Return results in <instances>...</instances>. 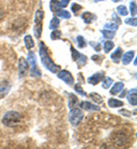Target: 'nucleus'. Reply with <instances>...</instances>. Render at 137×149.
Returning <instances> with one entry per match:
<instances>
[{"label": "nucleus", "instance_id": "nucleus-1", "mask_svg": "<svg viewBox=\"0 0 137 149\" xmlns=\"http://www.w3.org/2000/svg\"><path fill=\"white\" fill-rule=\"evenodd\" d=\"M39 55L40 60H41V63L50 72H59V70H61V67L57 65V64H55L53 62V60L50 58V56L48 55V48L46 47L45 42H42V41L39 44Z\"/></svg>", "mask_w": 137, "mask_h": 149}, {"label": "nucleus", "instance_id": "nucleus-2", "mask_svg": "<svg viewBox=\"0 0 137 149\" xmlns=\"http://www.w3.org/2000/svg\"><path fill=\"white\" fill-rule=\"evenodd\" d=\"M22 120V116L17 111H8L2 117V124L7 127H14Z\"/></svg>", "mask_w": 137, "mask_h": 149}, {"label": "nucleus", "instance_id": "nucleus-3", "mask_svg": "<svg viewBox=\"0 0 137 149\" xmlns=\"http://www.w3.org/2000/svg\"><path fill=\"white\" fill-rule=\"evenodd\" d=\"M43 10L38 9L34 15V28H33V32H34V37L40 38L41 32H42V19H43Z\"/></svg>", "mask_w": 137, "mask_h": 149}, {"label": "nucleus", "instance_id": "nucleus-4", "mask_svg": "<svg viewBox=\"0 0 137 149\" xmlns=\"http://www.w3.org/2000/svg\"><path fill=\"white\" fill-rule=\"evenodd\" d=\"M83 118V113L82 111L78 109V108H71L70 109V116H69V119H70V123L73 125V126H78L80 124V122L82 120Z\"/></svg>", "mask_w": 137, "mask_h": 149}, {"label": "nucleus", "instance_id": "nucleus-5", "mask_svg": "<svg viewBox=\"0 0 137 149\" xmlns=\"http://www.w3.org/2000/svg\"><path fill=\"white\" fill-rule=\"evenodd\" d=\"M26 61H28V63H29V65H30V68H31V76H32V77H41V72H40L39 69L37 68L34 53L30 52L29 55H28V60H26Z\"/></svg>", "mask_w": 137, "mask_h": 149}, {"label": "nucleus", "instance_id": "nucleus-6", "mask_svg": "<svg viewBox=\"0 0 137 149\" xmlns=\"http://www.w3.org/2000/svg\"><path fill=\"white\" fill-rule=\"evenodd\" d=\"M57 77H59V79H62V80H64L66 84H69V85H73V77H72V74H70V71H67V70H59V74H57Z\"/></svg>", "mask_w": 137, "mask_h": 149}, {"label": "nucleus", "instance_id": "nucleus-7", "mask_svg": "<svg viewBox=\"0 0 137 149\" xmlns=\"http://www.w3.org/2000/svg\"><path fill=\"white\" fill-rule=\"evenodd\" d=\"M105 77V74L103 71H99V72H96V74H94L93 76H90L88 79H87V81L89 83V84H92V85H97L98 83L103 79Z\"/></svg>", "mask_w": 137, "mask_h": 149}, {"label": "nucleus", "instance_id": "nucleus-8", "mask_svg": "<svg viewBox=\"0 0 137 149\" xmlns=\"http://www.w3.org/2000/svg\"><path fill=\"white\" fill-rule=\"evenodd\" d=\"M29 70V63L24 57H20L19 60V71H20V76H25V74Z\"/></svg>", "mask_w": 137, "mask_h": 149}, {"label": "nucleus", "instance_id": "nucleus-9", "mask_svg": "<svg viewBox=\"0 0 137 149\" xmlns=\"http://www.w3.org/2000/svg\"><path fill=\"white\" fill-rule=\"evenodd\" d=\"M80 108L86 110V111H98L99 110V107L98 106H95V104H92L90 102L88 101H83L80 103Z\"/></svg>", "mask_w": 137, "mask_h": 149}, {"label": "nucleus", "instance_id": "nucleus-10", "mask_svg": "<svg viewBox=\"0 0 137 149\" xmlns=\"http://www.w3.org/2000/svg\"><path fill=\"white\" fill-rule=\"evenodd\" d=\"M9 91H10V84H8L7 81H1L0 83V99L5 97Z\"/></svg>", "mask_w": 137, "mask_h": 149}, {"label": "nucleus", "instance_id": "nucleus-11", "mask_svg": "<svg viewBox=\"0 0 137 149\" xmlns=\"http://www.w3.org/2000/svg\"><path fill=\"white\" fill-rule=\"evenodd\" d=\"M118 134H119L118 136H113V141L118 146H123L126 143V141H127V136L122 132H119Z\"/></svg>", "mask_w": 137, "mask_h": 149}, {"label": "nucleus", "instance_id": "nucleus-12", "mask_svg": "<svg viewBox=\"0 0 137 149\" xmlns=\"http://www.w3.org/2000/svg\"><path fill=\"white\" fill-rule=\"evenodd\" d=\"M81 17H82V19H83L87 24H90V23L95 22L96 19H97V16H96V15H94V14H92V13H89V12L83 13V14L81 15Z\"/></svg>", "mask_w": 137, "mask_h": 149}, {"label": "nucleus", "instance_id": "nucleus-13", "mask_svg": "<svg viewBox=\"0 0 137 149\" xmlns=\"http://www.w3.org/2000/svg\"><path fill=\"white\" fill-rule=\"evenodd\" d=\"M127 99H128V102L131 104V106H136L137 104V96H136V88L134 90H130L129 93L127 95Z\"/></svg>", "mask_w": 137, "mask_h": 149}, {"label": "nucleus", "instance_id": "nucleus-14", "mask_svg": "<svg viewBox=\"0 0 137 149\" xmlns=\"http://www.w3.org/2000/svg\"><path fill=\"white\" fill-rule=\"evenodd\" d=\"M49 7H50V10L54 12V13L59 10L61 8H64L63 3H62L61 1H59V0H52L50 3H49Z\"/></svg>", "mask_w": 137, "mask_h": 149}, {"label": "nucleus", "instance_id": "nucleus-15", "mask_svg": "<svg viewBox=\"0 0 137 149\" xmlns=\"http://www.w3.org/2000/svg\"><path fill=\"white\" fill-rule=\"evenodd\" d=\"M134 55H135V52L134 51H129L126 54H123V56H122V63L123 64H129L130 61L133 60Z\"/></svg>", "mask_w": 137, "mask_h": 149}, {"label": "nucleus", "instance_id": "nucleus-16", "mask_svg": "<svg viewBox=\"0 0 137 149\" xmlns=\"http://www.w3.org/2000/svg\"><path fill=\"white\" fill-rule=\"evenodd\" d=\"M107 104L111 108H118V107H122L123 102L120 101V100H117V99H109L107 100Z\"/></svg>", "mask_w": 137, "mask_h": 149}, {"label": "nucleus", "instance_id": "nucleus-17", "mask_svg": "<svg viewBox=\"0 0 137 149\" xmlns=\"http://www.w3.org/2000/svg\"><path fill=\"white\" fill-rule=\"evenodd\" d=\"M123 87H125V86H123V83L119 81V83H116V84H114V86L112 87V90H111L110 92H111L112 95H116V94H118L120 91H122Z\"/></svg>", "mask_w": 137, "mask_h": 149}, {"label": "nucleus", "instance_id": "nucleus-18", "mask_svg": "<svg viewBox=\"0 0 137 149\" xmlns=\"http://www.w3.org/2000/svg\"><path fill=\"white\" fill-rule=\"evenodd\" d=\"M69 108L71 109V108H74L76 107V104H78V97L74 95V94L70 93L69 94Z\"/></svg>", "mask_w": 137, "mask_h": 149}, {"label": "nucleus", "instance_id": "nucleus-19", "mask_svg": "<svg viewBox=\"0 0 137 149\" xmlns=\"http://www.w3.org/2000/svg\"><path fill=\"white\" fill-rule=\"evenodd\" d=\"M55 15L56 17H63V19H71V14L67 12V10H64V9H59L57 12H55Z\"/></svg>", "mask_w": 137, "mask_h": 149}, {"label": "nucleus", "instance_id": "nucleus-20", "mask_svg": "<svg viewBox=\"0 0 137 149\" xmlns=\"http://www.w3.org/2000/svg\"><path fill=\"white\" fill-rule=\"evenodd\" d=\"M24 44H25V47L28 48V49H31L33 46H34V41H33V39L31 36H25L24 37Z\"/></svg>", "mask_w": 137, "mask_h": 149}, {"label": "nucleus", "instance_id": "nucleus-21", "mask_svg": "<svg viewBox=\"0 0 137 149\" xmlns=\"http://www.w3.org/2000/svg\"><path fill=\"white\" fill-rule=\"evenodd\" d=\"M121 56H122V49H121L120 47H118L117 49H116V52H114L113 54H111V58H112L116 63H118Z\"/></svg>", "mask_w": 137, "mask_h": 149}, {"label": "nucleus", "instance_id": "nucleus-22", "mask_svg": "<svg viewBox=\"0 0 137 149\" xmlns=\"http://www.w3.org/2000/svg\"><path fill=\"white\" fill-rule=\"evenodd\" d=\"M59 26V19L55 16V17H53V19H50V22H49V29L50 30H56Z\"/></svg>", "mask_w": 137, "mask_h": 149}, {"label": "nucleus", "instance_id": "nucleus-23", "mask_svg": "<svg viewBox=\"0 0 137 149\" xmlns=\"http://www.w3.org/2000/svg\"><path fill=\"white\" fill-rule=\"evenodd\" d=\"M103 88H109L111 85H112V83H113V80H112V78H110V77H104L103 79Z\"/></svg>", "mask_w": 137, "mask_h": 149}, {"label": "nucleus", "instance_id": "nucleus-24", "mask_svg": "<svg viewBox=\"0 0 137 149\" xmlns=\"http://www.w3.org/2000/svg\"><path fill=\"white\" fill-rule=\"evenodd\" d=\"M77 62L79 63V65H80V67H83V65L87 63V56L80 53L79 56H78V58H77Z\"/></svg>", "mask_w": 137, "mask_h": 149}, {"label": "nucleus", "instance_id": "nucleus-25", "mask_svg": "<svg viewBox=\"0 0 137 149\" xmlns=\"http://www.w3.org/2000/svg\"><path fill=\"white\" fill-rule=\"evenodd\" d=\"M102 33H103L104 38H106V39H112V38H114V31L104 29V30H102Z\"/></svg>", "mask_w": 137, "mask_h": 149}, {"label": "nucleus", "instance_id": "nucleus-26", "mask_svg": "<svg viewBox=\"0 0 137 149\" xmlns=\"http://www.w3.org/2000/svg\"><path fill=\"white\" fill-rule=\"evenodd\" d=\"M89 96L94 100V102H97V103H102V102H103V97L97 93H90Z\"/></svg>", "mask_w": 137, "mask_h": 149}, {"label": "nucleus", "instance_id": "nucleus-27", "mask_svg": "<svg viewBox=\"0 0 137 149\" xmlns=\"http://www.w3.org/2000/svg\"><path fill=\"white\" fill-rule=\"evenodd\" d=\"M117 10L118 13L121 15V16H127V14H128V10H127V8L125 7V6H118L117 7Z\"/></svg>", "mask_w": 137, "mask_h": 149}, {"label": "nucleus", "instance_id": "nucleus-28", "mask_svg": "<svg viewBox=\"0 0 137 149\" xmlns=\"http://www.w3.org/2000/svg\"><path fill=\"white\" fill-rule=\"evenodd\" d=\"M113 47H114V44L112 41H105V44H104V52L109 53Z\"/></svg>", "mask_w": 137, "mask_h": 149}, {"label": "nucleus", "instance_id": "nucleus-29", "mask_svg": "<svg viewBox=\"0 0 137 149\" xmlns=\"http://www.w3.org/2000/svg\"><path fill=\"white\" fill-rule=\"evenodd\" d=\"M104 28H105L106 30H111V31H117L118 30V25L114 24V23H106V24L104 25Z\"/></svg>", "mask_w": 137, "mask_h": 149}, {"label": "nucleus", "instance_id": "nucleus-30", "mask_svg": "<svg viewBox=\"0 0 137 149\" xmlns=\"http://www.w3.org/2000/svg\"><path fill=\"white\" fill-rule=\"evenodd\" d=\"M130 13L133 17H136V1L130 2Z\"/></svg>", "mask_w": 137, "mask_h": 149}, {"label": "nucleus", "instance_id": "nucleus-31", "mask_svg": "<svg viewBox=\"0 0 137 149\" xmlns=\"http://www.w3.org/2000/svg\"><path fill=\"white\" fill-rule=\"evenodd\" d=\"M77 42H78V46L80 48H83L86 46V41H85V39H83L82 36H78L77 37Z\"/></svg>", "mask_w": 137, "mask_h": 149}, {"label": "nucleus", "instance_id": "nucleus-32", "mask_svg": "<svg viewBox=\"0 0 137 149\" xmlns=\"http://www.w3.org/2000/svg\"><path fill=\"white\" fill-rule=\"evenodd\" d=\"M61 31L59 30H53V32H52V35H50V38L53 39V40H56V39H59L61 38Z\"/></svg>", "mask_w": 137, "mask_h": 149}, {"label": "nucleus", "instance_id": "nucleus-33", "mask_svg": "<svg viewBox=\"0 0 137 149\" xmlns=\"http://www.w3.org/2000/svg\"><path fill=\"white\" fill-rule=\"evenodd\" d=\"M125 23H126V24H129V25H131V26H136L137 19H136V17H133V19H126Z\"/></svg>", "mask_w": 137, "mask_h": 149}, {"label": "nucleus", "instance_id": "nucleus-34", "mask_svg": "<svg viewBox=\"0 0 137 149\" xmlns=\"http://www.w3.org/2000/svg\"><path fill=\"white\" fill-rule=\"evenodd\" d=\"M71 53H72V60H73V61H77V58H78V56L80 53H79L78 51H76L72 46H71Z\"/></svg>", "mask_w": 137, "mask_h": 149}, {"label": "nucleus", "instance_id": "nucleus-35", "mask_svg": "<svg viewBox=\"0 0 137 149\" xmlns=\"http://www.w3.org/2000/svg\"><path fill=\"white\" fill-rule=\"evenodd\" d=\"M71 8H72V12L74 13V14H78V12L82 8L80 5H78V3H73L72 6H71Z\"/></svg>", "mask_w": 137, "mask_h": 149}, {"label": "nucleus", "instance_id": "nucleus-36", "mask_svg": "<svg viewBox=\"0 0 137 149\" xmlns=\"http://www.w3.org/2000/svg\"><path fill=\"white\" fill-rule=\"evenodd\" d=\"M74 88H76V91H77L81 96H86V95H87V94L83 92V90L81 88V86H80V85H76V86H74Z\"/></svg>", "mask_w": 137, "mask_h": 149}, {"label": "nucleus", "instance_id": "nucleus-37", "mask_svg": "<svg viewBox=\"0 0 137 149\" xmlns=\"http://www.w3.org/2000/svg\"><path fill=\"white\" fill-rule=\"evenodd\" d=\"M89 44L92 45V47H93L94 49H96L97 52H99V49H101V47H99V44H98V42H94V41H90Z\"/></svg>", "mask_w": 137, "mask_h": 149}, {"label": "nucleus", "instance_id": "nucleus-38", "mask_svg": "<svg viewBox=\"0 0 137 149\" xmlns=\"http://www.w3.org/2000/svg\"><path fill=\"white\" fill-rule=\"evenodd\" d=\"M112 19H113V21H116V22H117V24H120V23H121V19L118 17V15L116 14V13H113V14H112Z\"/></svg>", "mask_w": 137, "mask_h": 149}, {"label": "nucleus", "instance_id": "nucleus-39", "mask_svg": "<svg viewBox=\"0 0 137 149\" xmlns=\"http://www.w3.org/2000/svg\"><path fill=\"white\" fill-rule=\"evenodd\" d=\"M69 1H70V0H61V2L63 3V6H64V7H66V6H67Z\"/></svg>", "mask_w": 137, "mask_h": 149}, {"label": "nucleus", "instance_id": "nucleus-40", "mask_svg": "<svg viewBox=\"0 0 137 149\" xmlns=\"http://www.w3.org/2000/svg\"><path fill=\"white\" fill-rule=\"evenodd\" d=\"M120 113L121 115H125V116H130V113L128 111H125V110H120Z\"/></svg>", "mask_w": 137, "mask_h": 149}, {"label": "nucleus", "instance_id": "nucleus-41", "mask_svg": "<svg viewBox=\"0 0 137 149\" xmlns=\"http://www.w3.org/2000/svg\"><path fill=\"white\" fill-rule=\"evenodd\" d=\"M92 58H93L94 61H101V58H102V57H99V56H93Z\"/></svg>", "mask_w": 137, "mask_h": 149}, {"label": "nucleus", "instance_id": "nucleus-42", "mask_svg": "<svg viewBox=\"0 0 137 149\" xmlns=\"http://www.w3.org/2000/svg\"><path fill=\"white\" fill-rule=\"evenodd\" d=\"M123 96H126V91H125V90H123L122 93H120V97H123Z\"/></svg>", "mask_w": 137, "mask_h": 149}, {"label": "nucleus", "instance_id": "nucleus-43", "mask_svg": "<svg viewBox=\"0 0 137 149\" xmlns=\"http://www.w3.org/2000/svg\"><path fill=\"white\" fill-rule=\"evenodd\" d=\"M95 2H98V1H103V0H94Z\"/></svg>", "mask_w": 137, "mask_h": 149}, {"label": "nucleus", "instance_id": "nucleus-44", "mask_svg": "<svg viewBox=\"0 0 137 149\" xmlns=\"http://www.w3.org/2000/svg\"><path fill=\"white\" fill-rule=\"evenodd\" d=\"M112 1H114V2H117V1H121V0H112Z\"/></svg>", "mask_w": 137, "mask_h": 149}]
</instances>
